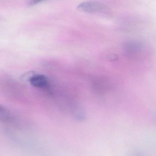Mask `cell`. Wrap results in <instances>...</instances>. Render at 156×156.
Masks as SVG:
<instances>
[{"label":"cell","instance_id":"obj_1","mask_svg":"<svg viewBox=\"0 0 156 156\" xmlns=\"http://www.w3.org/2000/svg\"><path fill=\"white\" fill-rule=\"evenodd\" d=\"M78 9L86 12L93 13L103 11L105 7L101 3L95 2H86L81 3L77 6Z\"/></svg>","mask_w":156,"mask_h":156},{"label":"cell","instance_id":"obj_2","mask_svg":"<svg viewBox=\"0 0 156 156\" xmlns=\"http://www.w3.org/2000/svg\"><path fill=\"white\" fill-rule=\"evenodd\" d=\"M29 81L31 85L37 88H46L48 84L47 78L42 75H34L30 78Z\"/></svg>","mask_w":156,"mask_h":156},{"label":"cell","instance_id":"obj_3","mask_svg":"<svg viewBox=\"0 0 156 156\" xmlns=\"http://www.w3.org/2000/svg\"><path fill=\"white\" fill-rule=\"evenodd\" d=\"M126 47L127 53L131 55H138L143 48V46L140 43L135 41L127 43Z\"/></svg>","mask_w":156,"mask_h":156},{"label":"cell","instance_id":"obj_4","mask_svg":"<svg viewBox=\"0 0 156 156\" xmlns=\"http://www.w3.org/2000/svg\"><path fill=\"white\" fill-rule=\"evenodd\" d=\"M12 119V116L11 112L0 105V121L2 122H11Z\"/></svg>","mask_w":156,"mask_h":156},{"label":"cell","instance_id":"obj_5","mask_svg":"<svg viewBox=\"0 0 156 156\" xmlns=\"http://www.w3.org/2000/svg\"><path fill=\"white\" fill-rule=\"evenodd\" d=\"M128 156H145L144 155L138 150H133L128 154Z\"/></svg>","mask_w":156,"mask_h":156},{"label":"cell","instance_id":"obj_6","mask_svg":"<svg viewBox=\"0 0 156 156\" xmlns=\"http://www.w3.org/2000/svg\"><path fill=\"white\" fill-rule=\"evenodd\" d=\"M43 1L44 0H32L30 2V5H34Z\"/></svg>","mask_w":156,"mask_h":156},{"label":"cell","instance_id":"obj_7","mask_svg":"<svg viewBox=\"0 0 156 156\" xmlns=\"http://www.w3.org/2000/svg\"><path fill=\"white\" fill-rule=\"evenodd\" d=\"M155 119H156V116H155Z\"/></svg>","mask_w":156,"mask_h":156}]
</instances>
